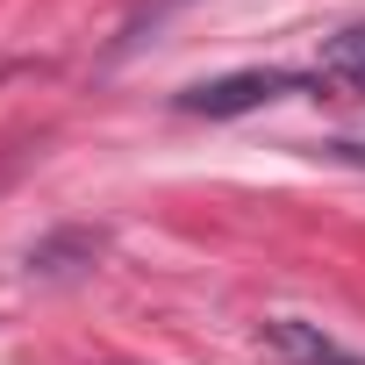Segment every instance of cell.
<instances>
[{
	"instance_id": "5",
	"label": "cell",
	"mask_w": 365,
	"mask_h": 365,
	"mask_svg": "<svg viewBox=\"0 0 365 365\" xmlns=\"http://www.w3.org/2000/svg\"><path fill=\"white\" fill-rule=\"evenodd\" d=\"M22 158H29V143H15V150H8V158H0V187H8V172H15V165H22Z\"/></svg>"
},
{
	"instance_id": "1",
	"label": "cell",
	"mask_w": 365,
	"mask_h": 365,
	"mask_svg": "<svg viewBox=\"0 0 365 365\" xmlns=\"http://www.w3.org/2000/svg\"><path fill=\"white\" fill-rule=\"evenodd\" d=\"M308 86V72H294V65H251V72H230V79H201V86H187L172 108L179 115H251V108H265V101H279V93H301Z\"/></svg>"
},
{
	"instance_id": "4",
	"label": "cell",
	"mask_w": 365,
	"mask_h": 365,
	"mask_svg": "<svg viewBox=\"0 0 365 365\" xmlns=\"http://www.w3.org/2000/svg\"><path fill=\"white\" fill-rule=\"evenodd\" d=\"M65 258H86V265H93V258H101V237H93V230H65V237H51V244H36V251H29V265H36V272H72Z\"/></svg>"
},
{
	"instance_id": "2",
	"label": "cell",
	"mask_w": 365,
	"mask_h": 365,
	"mask_svg": "<svg viewBox=\"0 0 365 365\" xmlns=\"http://www.w3.org/2000/svg\"><path fill=\"white\" fill-rule=\"evenodd\" d=\"M265 344H272L279 358H294V365H365V358H351L336 336H322V329L301 322V315H272V322H265Z\"/></svg>"
},
{
	"instance_id": "3",
	"label": "cell",
	"mask_w": 365,
	"mask_h": 365,
	"mask_svg": "<svg viewBox=\"0 0 365 365\" xmlns=\"http://www.w3.org/2000/svg\"><path fill=\"white\" fill-rule=\"evenodd\" d=\"M315 79H336V86H365V22L322 43V65H315Z\"/></svg>"
}]
</instances>
